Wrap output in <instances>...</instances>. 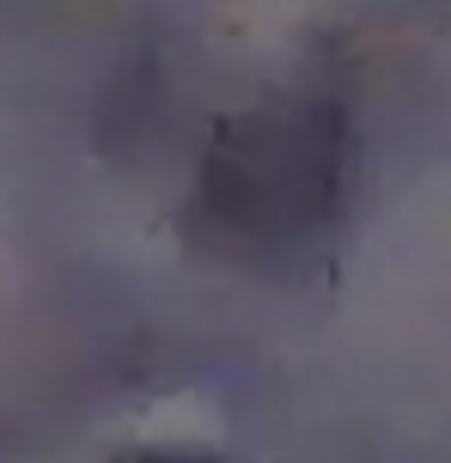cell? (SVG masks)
<instances>
[{
	"label": "cell",
	"mask_w": 451,
	"mask_h": 463,
	"mask_svg": "<svg viewBox=\"0 0 451 463\" xmlns=\"http://www.w3.org/2000/svg\"><path fill=\"white\" fill-rule=\"evenodd\" d=\"M128 463H202V458H165V451H159V458H128Z\"/></svg>",
	"instance_id": "6da1fadb"
}]
</instances>
